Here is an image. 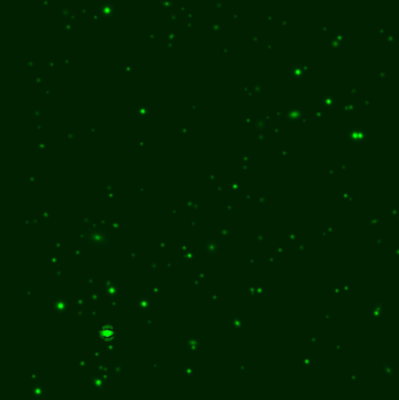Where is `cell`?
<instances>
[{
	"mask_svg": "<svg viewBox=\"0 0 399 400\" xmlns=\"http://www.w3.org/2000/svg\"><path fill=\"white\" fill-rule=\"evenodd\" d=\"M117 329L112 323H105L97 329L96 336L102 342H113L116 338Z\"/></svg>",
	"mask_w": 399,
	"mask_h": 400,
	"instance_id": "6da1fadb",
	"label": "cell"
}]
</instances>
